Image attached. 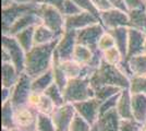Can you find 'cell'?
Here are the masks:
<instances>
[{"mask_svg":"<svg viewBox=\"0 0 146 131\" xmlns=\"http://www.w3.org/2000/svg\"><path fill=\"white\" fill-rule=\"evenodd\" d=\"M58 42L59 39H56L52 43L34 46L29 53H26L25 73L32 79H35L50 70Z\"/></svg>","mask_w":146,"mask_h":131,"instance_id":"1","label":"cell"},{"mask_svg":"<svg viewBox=\"0 0 146 131\" xmlns=\"http://www.w3.org/2000/svg\"><path fill=\"white\" fill-rule=\"evenodd\" d=\"M93 90L100 87L103 85H111L119 87L121 90H125L130 87V79L122 73L117 66H112L109 63L102 61L99 68L95 71V73L90 79Z\"/></svg>","mask_w":146,"mask_h":131,"instance_id":"2","label":"cell"},{"mask_svg":"<svg viewBox=\"0 0 146 131\" xmlns=\"http://www.w3.org/2000/svg\"><path fill=\"white\" fill-rule=\"evenodd\" d=\"M66 103L75 104L94 97V90L90 79H70L62 91Z\"/></svg>","mask_w":146,"mask_h":131,"instance_id":"3","label":"cell"},{"mask_svg":"<svg viewBox=\"0 0 146 131\" xmlns=\"http://www.w3.org/2000/svg\"><path fill=\"white\" fill-rule=\"evenodd\" d=\"M37 15L42 20V24L61 37L64 33V15L57 8L48 5H38Z\"/></svg>","mask_w":146,"mask_h":131,"instance_id":"4","label":"cell"},{"mask_svg":"<svg viewBox=\"0 0 146 131\" xmlns=\"http://www.w3.org/2000/svg\"><path fill=\"white\" fill-rule=\"evenodd\" d=\"M38 5L33 2V3H18L13 2L12 5L8 8H5L1 10V30H2V35H7L10 27L13 25V23L17 20L22 17L25 13L32 12V11H37Z\"/></svg>","mask_w":146,"mask_h":131,"instance_id":"5","label":"cell"},{"mask_svg":"<svg viewBox=\"0 0 146 131\" xmlns=\"http://www.w3.org/2000/svg\"><path fill=\"white\" fill-rule=\"evenodd\" d=\"M1 48L6 49L10 55L11 63L17 68L20 74L25 72V58L26 53L21 47L14 36L2 35L1 36Z\"/></svg>","mask_w":146,"mask_h":131,"instance_id":"6","label":"cell"},{"mask_svg":"<svg viewBox=\"0 0 146 131\" xmlns=\"http://www.w3.org/2000/svg\"><path fill=\"white\" fill-rule=\"evenodd\" d=\"M38 114L35 108L24 105L14 108V126L22 131H35Z\"/></svg>","mask_w":146,"mask_h":131,"instance_id":"7","label":"cell"},{"mask_svg":"<svg viewBox=\"0 0 146 131\" xmlns=\"http://www.w3.org/2000/svg\"><path fill=\"white\" fill-rule=\"evenodd\" d=\"M105 32L106 29L102 23L90 25L85 29L76 31V44L86 46L92 50H96L98 42Z\"/></svg>","mask_w":146,"mask_h":131,"instance_id":"8","label":"cell"},{"mask_svg":"<svg viewBox=\"0 0 146 131\" xmlns=\"http://www.w3.org/2000/svg\"><path fill=\"white\" fill-rule=\"evenodd\" d=\"M32 81L33 79L25 72L20 75L18 83L13 86L11 95V103L14 108L27 105L29 97L32 94Z\"/></svg>","mask_w":146,"mask_h":131,"instance_id":"9","label":"cell"},{"mask_svg":"<svg viewBox=\"0 0 146 131\" xmlns=\"http://www.w3.org/2000/svg\"><path fill=\"white\" fill-rule=\"evenodd\" d=\"M76 46V31L66 30L56 46L55 54L60 63L72 60L74 48Z\"/></svg>","mask_w":146,"mask_h":131,"instance_id":"10","label":"cell"},{"mask_svg":"<svg viewBox=\"0 0 146 131\" xmlns=\"http://www.w3.org/2000/svg\"><path fill=\"white\" fill-rule=\"evenodd\" d=\"M99 19L106 31L118 27H129L128 12L121 11L119 9L112 8L107 11H102L99 14Z\"/></svg>","mask_w":146,"mask_h":131,"instance_id":"11","label":"cell"},{"mask_svg":"<svg viewBox=\"0 0 146 131\" xmlns=\"http://www.w3.org/2000/svg\"><path fill=\"white\" fill-rule=\"evenodd\" d=\"M75 108L73 104L66 103L64 105L56 107L54 112L50 115L55 124L57 131H69L73 117L75 116Z\"/></svg>","mask_w":146,"mask_h":131,"instance_id":"12","label":"cell"},{"mask_svg":"<svg viewBox=\"0 0 146 131\" xmlns=\"http://www.w3.org/2000/svg\"><path fill=\"white\" fill-rule=\"evenodd\" d=\"M73 106L75 108L76 114L87 120L92 126H95L97 124V120L99 118L100 102L96 100L95 97L75 103L73 104Z\"/></svg>","mask_w":146,"mask_h":131,"instance_id":"13","label":"cell"},{"mask_svg":"<svg viewBox=\"0 0 146 131\" xmlns=\"http://www.w3.org/2000/svg\"><path fill=\"white\" fill-rule=\"evenodd\" d=\"M96 23H100V21L91 13L83 11L75 15L64 17V31L66 30L80 31L82 29H85L87 26Z\"/></svg>","mask_w":146,"mask_h":131,"instance_id":"14","label":"cell"},{"mask_svg":"<svg viewBox=\"0 0 146 131\" xmlns=\"http://www.w3.org/2000/svg\"><path fill=\"white\" fill-rule=\"evenodd\" d=\"M146 42V34L134 29L129 27V38H128V53L127 60L134 56H139L144 54Z\"/></svg>","mask_w":146,"mask_h":131,"instance_id":"15","label":"cell"},{"mask_svg":"<svg viewBox=\"0 0 146 131\" xmlns=\"http://www.w3.org/2000/svg\"><path fill=\"white\" fill-rule=\"evenodd\" d=\"M39 24H42V20L37 15V11L25 13L13 23V25L10 27V30H9L7 35L15 36L20 32L24 31V30L29 29L31 26H37Z\"/></svg>","mask_w":146,"mask_h":131,"instance_id":"16","label":"cell"},{"mask_svg":"<svg viewBox=\"0 0 146 131\" xmlns=\"http://www.w3.org/2000/svg\"><path fill=\"white\" fill-rule=\"evenodd\" d=\"M120 121H121L120 116L118 115L116 109H113L100 115L97 120L96 127L98 131H119Z\"/></svg>","mask_w":146,"mask_h":131,"instance_id":"17","label":"cell"},{"mask_svg":"<svg viewBox=\"0 0 146 131\" xmlns=\"http://www.w3.org/2000/svg\"><path fill=\"white\" fill-rule=\"evenodd\" d=\"M116 110L121 119L133 118L132 114V94L129 88L122 90L119 95Z\"/></svg>","mask_w":146,"mask_h":131,"instance_id":"18","label":"cell"},{"mask_svg":"<svg viewBox=\"0 0 146 131\" xmlns=\"http://www.w3.org/2000/svg\"><path fill=\"white\" fill-rule=\"evenodd\" d=\"M20 73L12 63H2L1 66V85L7 88H13L20 79Z\"/></svg>","mask_w":146,"mask_h":131,"instance_id":"19","label":"cell"},{"mask_svg":"<svg viewBox=\"0 0 146 131\" xmlns=\"http://www.w3.org/2000/svg\"><path fill=\"white\" fill-rule=\"evenodd\" d=\"M132 114L133 118L141 124L146 121V95L132 94Z\"/></svg>","mask_w":146,"mask_h":131,"instance_id":"20","label":"cell"},{"mask_svg":"<svg viewBox=\"0 0 146 131\" xmlns=\"http://www.w3.org/2000/svg\"><path fill=\"white\" fill-rule=\"evenodd\" d=\"M112 37L115 38L116 47L121 53L123 59L127 58L128 53V38H129V27H118L113 30H108Z\"/></svg>","mask_w":146,"mask_h":131,"instance_id":"21","label":"cell"},{"mask_svg":"<svg viewBox=\"0 0 146 131\" xmlns=\"http://www.w3.org/2000/svg\"><path fill=\"white\" fill-rule=\"evenodd\" d=\"M52 83H55V80H54L52 70L50 69V70H48L47 72L43 73L42 75H39V76L35 78V79H33V81H32V92L44 94L46 92V90Z\"/></svg>","mask_w":146,"mask_h":131,"instance_id":"22","label":"cell"},{"mask_svg":"<svg viewBox=\"0 0 146 131\" xmlns=\"http://www.w3.org/2000/svg\"><path fill=\"white\" fill-rule=\"evenodd\" d=\"M129 27L146 34V9L129 11Z\"/></svg>","mask_w":146,"mask_h":131,"instance_id":"23","label":"cell"},{"mask_svg":"<svg viewBox=\"0 0 146 131\" xmlns=\"http://www.w3.org/2000/svg\"><path fill=\"white\" fill-rule=\"evenodd\" d=\"M51 30H49L48 27H46L44 24H39L35 27V34H34V43L35 46L38 45H45L55 42L56 39H59Z\"/></svg>","mask_w":146,"mask_h":131,"instance_id":"24","label":"cell"},{"mask_svg":"<svg viewBox=\"0 0 146 131\" xmlns=\"http://www.w3.org/2000/svg\"><path fill=\"white\" fill-rule=\"evenodd\" d=\"M35 27L36 26H31L24 31L18 33L14 37L18 41V43L21 45V47L24 49L25 53H29L34 46V34H35Z\"/></svg>","mask_w":146,"mask_h":131,"instance_id":"25","label":"cell"},{"mask_svg":"<svg viewBox=\"0 0 146 131\" xmlns=\"http://www.w3.org/2000/svg\"><path fill=\"white\" fill-rule=\"evenodd\" d=\"M1 127L14 129V106L11 100L1 104Z\"/></svg>","mask_w":146,"mask_h":131,"instance_id":"26","label":"cell"},{"mask_svg":"<svg viewBox=\"0 0 146 131\" xmlns=\"http://www.w3.org/2000/svg\"><path fill=\"white\" fill-rule=\"evenodd\" d=\"M92 57H93V50L91 48L76 44L72 57L73 61L78 63L81 66H87L91 61Z\"/></svg>","mask_w":146,"mask_h":131,"instance_id":"27","label":"cell"},{"mask_svg":"<svg viewBox=\"0 0 146 131\" xmlns=\"http://www.w3.org/2000/svg\"><path fill=\"white\" fill-rule=\"evenodd\" d=\"M51 70H52V74H54V80L55 83L60 87L63 91V88L66 87L68 81V76L66 75L64 71L62 70L60 65V60L58 59V57L56 56V54H54V60H52V66H51Z\"/></svg>","mask_w":146,"mask_h":131,"instance_id":"28","label":"cell"},{"mask_svg":"<svg viewBox=\"0 0 146 131\" xmlns=\"http://www.w3.org/2000/svg\"><path fill=\"white\" fill-rule=\"evenodd\" d=\"M128 61L130 63L134 76L146 75V54L134 56L128 59Z\"/></svg>","mask_w":146,"mask_h":131,"instance_id":"29","label":"cell"},{"mask_svg":"<svg viewBox=\"0 0 146 131\" xmlns=\"http://www.w3.org/2000/svg\"><path fill=\"white\" fill-rule=\"evenodd\" d=\"M61 68L64 71L68 79H78V78H82V71H83V66L79 65L78 63L73 61V60H69V61H63L60 63Z\"/></svg>","mask_w":146,"mask_h":131,"instance_id":"30","label":"cell"},{"mask_svg":"<svg viewBox=\"0 0 146 131\" xmlns=\"http://www.w3.org/2000/svg\"><path fill=\"white\" fill-rule=\"evenodd\" d=\"M121 91L122 90L119 87L111 86V85H103V86L97 87L94 90V97L102 103L104 100H108L110 97L119 94Z\"/></svg>","mask_w":146,"mask_h":131,"instance_id":"31","label":"cell"},{"mask_svg":"<svg viewBox=\"0 0 146 131\" xmlns=\"http://www.w3.org/2000/svg\"><path fill=\"white\" fill-rule=\"evenodd\" d=\"M45 95L48 96L49 98L51 100V102L55 104L56 107L62 106L66 104V100H64V96H63V93H62V90L58 86L56 83H52L50 86L46 90L45 92Z\"/></svg>","mask_w":146,"mask_h":131,"instance_id":"32","label":"cell"},{"mask_svg":"<svg viewBox=\"0 0 146 131\" xmlns=\"http://www.w3.org/2000/svg\"><path fill=\"white\" fill-rule=\"evenodd\" d=\"M129 90L132 94H144V95H146V75L133 76L130 80Z\"/></svg>","mask_w":146,"mask_h":131,"instance_id":"33","label":"cell"},{"mask_svg":"<svg viewBox=\"0 0 146 131\" xmlns=\"http://www.w3.org/2000/svg\"><path fill=\"white\" fill-rule=\"evenodd\" d=\"M55 104L51 102V100L49 98L48 96H46L45 94H40V97H39V100L37 103L36 109L39 114H45V115H51L54 110H55Z\"/></svg>","mask_w":146,"mask_h":131,"instance_id":"34","label":"cell"},{"mask_svg":"<svg viewBox=\"0 0 146 131\" xmlns=\"http://www.w3.org/2000/svg\"><path fill=\"white\" fill-rule=\"evenodd\" d=\"M36 131H57L55 124L50 115L38 114L36 124Z\"/></svg>","mask_w":146,"mask_h":131,"instance_id":"35","label":"cell"},{"mask_svg":"<svg viewBox=\"0 0 146 131\" xmlns=\"http://www.w3.org/2000/svg\"><path fill=\"white\" fill-rule=\"evenodd\" d=\"M122 59H123V57L117 47H112L110 49L103 51V60L109 65L118 66L122 61Z\"/></svg>","mask_w":146,"mask_h":131,"instance_id":"36","label":"cell"},{"mask_svg":"<svg viewBox=\"0 0 146 131\" xmlns=\"http://www.w3.org/2000/svg\"><path fill=\"white\" fill-rule=\"evenodd\" d=\"M94 126H92L87 120L81 117L80 115L75 114L73 117V120L70 125L69 131H92Z\"/></svg>","mask_w":146,"mask_h":131,"instance_id":"37","label":"cell"},{"mask_svg":"<svg viewBox=\"0 0 146 131\" xmlns=\"http://www.w3.org/2000/svg\"><path fill=\"white\" fill-rule=\"evenodd\" d=\"M72 1L73 2H75V3L79 6V8L82 10V11L91 13V14H93L95 18H97V19L100 21V19H99V14H100V12L97 10V8L94 6V3L92 2V0H72Z\"/></svg>","mask_w":146,"mask_h":131,"instance_id":"38","label":"cell"},{"mask_svg":"<svg viewBox=\"0 0 146 131\" xmlns=\"http://www.w3.org/2000/svg\"><path fill=\"white\" fill-rule=\"evenodd\" d=\"M112 47H116V42H115V38L112 37V35L110 34L108 31H106L103 34V36L100 37L99 42H98L97 48L100 51H105L107 49H110Z\"/></svg>","mask_w":146,"mask_h":131,"instance_id":"39","label":"cell"},{"mask_svg":"<svg viewBox=\"0 0 146 131\" xmlns=\"http://www.w3.org/2000/svg\"><path fill=\"white\" fill-rule=\"evenodd\" d=\"M119 95L120 93L110 97L108 100H104L100 103V108H99V116L103 115V114H106V112H110V110H113L116 109L117 107V103H118V100H119Z\"/></svg>","mask_w":146,"mask_h":131,"instance_id":"40","label":"cell"},{"mask_svg":"<svg viewBox=\"0 0 146 131\" xmlns=\"http://www.w3.org/2000/svg\"><path fill=\"white\" fill-rule=\"evenodd\" d=\"M141 125L142 124L134 118L121 119L119 131H140Z\"/></svg>","mask_w":146,"mask_h":131,"instance_id":"41","label":"cell"},{"mask_svg":"<svg viewBox=\"0 0 146 131\" xmlns=\"http://www.w3.org/2000/svg\"><path fill=\"white\" fill-rule=\"evenodd\" d=\"M61 12L64 17H71V15L79 14V13L83 12V11L80 9L79 6L75 2H73L72 0H66Z\"/></svg>","mask_w":146,"mask_h":131,"instance_id":"42","label":"cell"},{"mask_svg":"<svg viewBox=\"0 0 146 131\" xmlns=\"http://www.w3.org/2000/svg\"><path fill=\"white\" fill-rule=\"evenodd\" d=\"M129 11L146 9V0H123Z\"/></svg>","mask_w":146,"mask_h":131,"instance_id":"43","label":"cell"},{"mask_svg":"<svg viewBox=\"0 0 146 131\" xmlns=\"http://www.w3.org/2000/svg\"><path fill=\"white\" fill-rule=\"evenodd\" d=\"M117 67L119 68V70H120L125 76H128L130 80L134 76L133 72H132V70H131V67H130V63H129V61L127 59H122V61L119 63Z\"/></svg>","mask_w":146,"mask_h":131,"instance_id":"44","label":"cell"},{"mask_svg":"<svg viewBox=\"0 0 146 131\" xmlns=\"http://www.w3.org/2000/svg\"><path fill=\"white\" fill-rule=\"evenodd\" d=\"M66 0H35V3L37 5H48V6H52L57 8L58 10L62 11V8L64 5Z\"/></svg>","mask_w":146,"mask_h":131,"instance_id":"45","label":"cell"},{"mask_svg":"<svg viewBox=\"0 0 146 131\" xmlns=\"http://www.w3.org/2000/svg\"><path fill=\"white\" fill-rule=\"evenodd\" d=\"M92 2L94 3V6L97 8V10L99 12L112 9V7H111L108 0H92Z\"/></svg>","mask_w":146,"mask_h":131,"instance_id":"46","label":"cell"},{"mask_svg":"<svg viewBox=\"0 0 146 131\" xmlns=\"http://www.w3.org/2000/svg\"><path fill=\"white\" fill-rule=\"evenodd\" d=\"M11 95H12V88L1 87V104L11 100Z\"/></svg>","mask_w":146,"mask_h":131,"instance_id":"47","label":"cell"},{"mask_svg":"<svg viewBox=\"0 0 146 131\" xmlns=\"http://www.w3.org/2000/svg\"><path fill=\"white\" fill-rule=\"evenodd\" d=\"M109 3L111 5L112 8L115 9H119L121 11H124V12H128V9H127V6L124 3L123 0H108Z\"/></svg>","mask_w":146,"mask_h":131,"instance_id":"48","label":"cell"},{"mask_svg":"<svg viewBox=\"0 0 146 131\" xmlns=\"http://www.w3.org/2000/svg\"><path fill=\"white\" fill-rule=\"evenodd\" d=\"M1 63H11V58H10V55L8 54V51L3 48H1Z\"/></svg>","mask_w":146,"mask_h":131,"instance_id":"49","label":"cell"},{"mask_svg":"<svg viewBox=\"0 0 146 131\" xmlns=\"http://www.w3.org/2000/svg\"><path fill=\"white\" fill-rule=\"evenodd\" d=\"M14 2V0H1V8L5 9V8H8L10 7Z\"/></svg>","mask_w":146,"mask_h":131,"instance_id":"50","label":"cell"},{"mask_svg":"<svg viewBox=\"0 0 146 131\" xmlns=\"http://www.w3.org/2000/svg\"><path fill=\"white\" fill-rule=\"evenodd\" d=\"M14 2H18V3H33V2H35V0H14Z\"/></svg>","mask_w":146,"mask_h":131,"instance_id":"51","label":"cell"},{"mask_svg":"<svg viewBox=\"0 0 146 131\" xmlns=\"http://www.w3.org/2000/svg\"><path fill=\"white\" fill-rule=\"evenodd\" d=\"M140 131H146V121H144L142 125H141V129Z\"/></svg>","mask_w":146,"mask_h":131,"instance_id":"52","label":"cell"},{"mask_svg":"<svg viewBox=\"0 0 146 131\" xmlns=\"http://www.w3.org/2000/svg\"><path fill=\"white\" fill-rule=\"evenodd\" d=\"M12 129H8V128H3V127H1V131H11Z\"/></svg>","mask_w":146,"mask_h":131,"instance_id":"53","label":"cell"},{"mask_svg":"<svg viewBox=\"0 0 146 131\" xmlns=\"http://www.w3.org/2000/svg\"><path fill=\"white\" fill-rule=\"evenodd\" d=\"M92 131H98V129H97V127H96V125L93 127V129H92Z\"/></svg>","mask_w":146,"mask_h":131,"instance_id":"54","label":"cell"},{"mask_svg":"<svg viewBox=\"0 0 146 131\" xmlns=\"http://www.w3.org/2000/svg\"><path fill=\"white\" fill-rule=\"evenodd\" d=\"M11 131H22V130H20V129H18V128H14V129H12Z\"/></svg>","mask_w":146,"mask_h":131,"instance_id":"55","label":"cell"},{"mask_svg":"<svg viewBox=\"0 0 146 131\" xmlns=\"http://www.w3.org/2000/svg\"><path fill=\"white\" fill-rule=\"evenodd\" d=\"M144 54H146V42H145V49H144Z\"/></svg>","mask_w":146,"mask_h":131,"instance_id":"56","label":"cell"},{"mask_svg":"<svg viewBox=\"0 0 146 131\" xmlns=\"http://www.w3.org/2000/svg\"><path fill=\"white\" fill-rule=\"evenodd\" d=\"M35 131H36V130H35Z\"/></svg>","mask_w":146,"mask_h":131,"instance_id":"57","label":"cell"}]
</instances>
